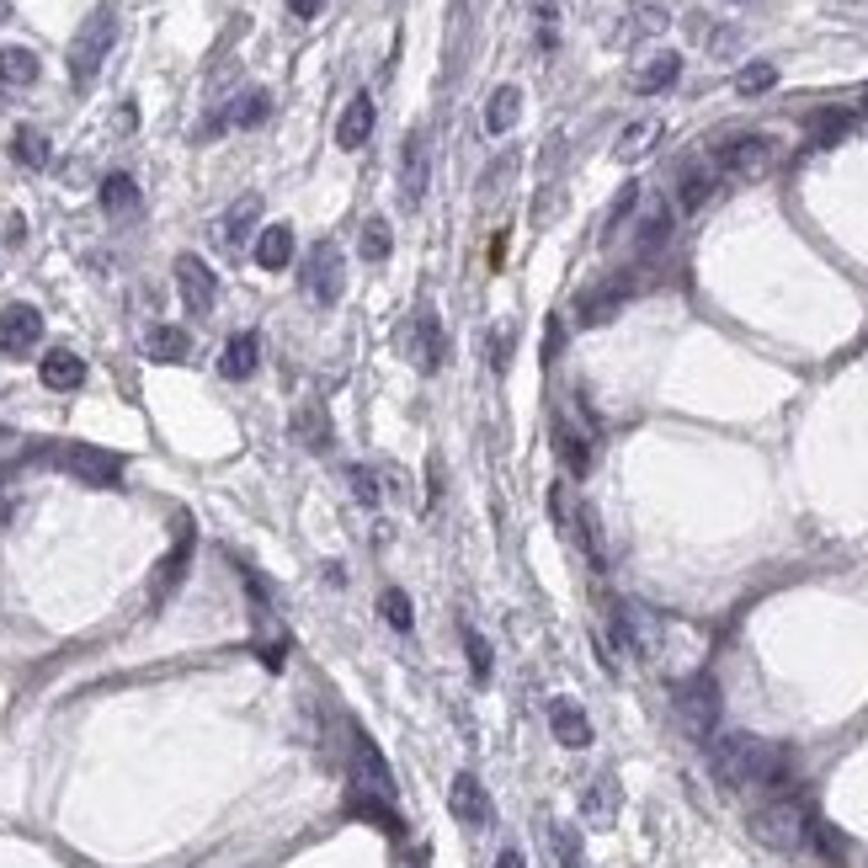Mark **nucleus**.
Masks as SVG:
<instances>
[{"instance_id": "f257e3e1", "label": "nucleus", "mask_w": 868, "mask_h": 868, "mask_svg": "<svg viewBox=\"0 0 868 868\" xmlns=\"http://www.w3.org/2000/svg\"><path fill=\"white\" fill-rule=\"evenodd\" d=\"M714 778L730 788L784 794L788 778H794V762H788L784 746H767L756 736H714Z\"/></svg>"}, {"instance_id": "f03ea898", "label": "nucleus", "mask_w": 868, "mask_h": 868, "mask_svg": "<svg viewBox=\"0 0 868 868\" xmlns=\"http://www.w3.org/2000/svg\"><path fill=\"white\" fill-rule=\"evenodd\" d=\"M113 43H118V5L107 0V5H96V11L85 16L75 43H70V81L81 85V91L96 81V70H102V59L113 54Z\"/></svg>"}, {"instance_id": "7ed1b4c3", "label": "nucleus", "mask_w": 868, "mask_h": 868, "mask_svg": "<svg viewBox=\"0 0 868 868\" xmlns=\"http://www.w3.org/2000/svg\"><path fill=\"white\" fill-rule=\"evenodd\" d=\"M751 831H756V842L762 847H773V853H805V836H810V810L799 805V799H767L756 816H751Z\"/></svg>"}, {"instance_id": "20e7f679", "label": "nucleus", "mask_w": 868, "mask_h": 868, "mask_svg": "<svg viewBox=\"0 0 868 868\" xmlns=\"http://www.w3.org/2000/svg\"><path fill=\"white\" fill-rule=\"evenodd\" d=\"M677 725L693 741H714V730H719V682L708 671H693V677L677 682Z\"/></svg>"}, {"instance_id": "39448f33", "label": "nucleus", "mask_w": 868, "mask_h": 868, "mask_svg": "<svg viewBox=\"0 0 868 868\" xmlns=\"http://www.w3.org/2000/svg\"><path fill=\"white\" fill-rule=\"evenodd\" d=\"M773 161H778V144L767 133H736L714 150V171H725L736 181H762L773 171Z\"/></svg>"}, {"instance_id": "423d86ee", "label": "nucleus", "mask_w": 868, "mask_h": 868, "mask_svg": "<svg viewBox=\"0 0 868 868\" xmlns=\"http://www.w3.org/2000/svg\"><path fill=\"white\" fill-rule=\"evenodd\" d=\"M176 289H181V304L187 315H213L219 304V278L203 256H176Z\"/></svg>"}, {"instance_id": "0eeeda50", "label": "nucleus", "mask_w": 868, "mask_h": 868, "mask_svg": "<svg viewBox=\"0 0 868 868\" xmlns=\"http://www.w3.org/2000/svg\"><path fill=\"white\" fill-rule=\"evenodd\" d=\"M38 341H43V315L33 304H5V309H0V352L27 357Z\"/></svg>"}, {"instance_id": "6e6552de", "label": "nucleus", "mask_w": 868, "mask_h": 868, "mask_svg": "<svg viewBox=\"0 0 868 868\" xmlns=\"http://www.w3.org/2000/svg\"><path fill=\"white\" fill-rule=\"evenodd\" d=\"M304 289L315 304H336L341 298V250L331 241H320V246L309 250V261H304Z\"/></svg>"}, {"instance_id": "1a4fd4ad", "label": "nucleus", "mask_w": 868, "mask_h": 868, "mask_svg": "<svg viewBox=\"0 0 868 868\" xmlns=\"http://www.w3.org/2000/svg\"><path fill=\"white\" fill-rule=\"evenodd\" d=\"M59 464H64L70 474H81L85 485H113V480L124 474V458L102 454V448H85V443H75V448H59Z\"/></svg>"}, {"instance_id": "9d476101", "label": "nucleus", "mask_w": 868, "mask_h": 868, "mask_svg": "<svg viewBox=\"0 0 868 868\" xmlns=\"http://www.w3.org/2000/svg\"><path fill=\"white\" fill-rule=\"evenodd\" d=\"M448 810H454V821H464V826H485V821H491L485 784H480L474 773H458L454 784H448Z\"/></svg>"}, {"instance_id": "9b49d317", "label": "nucleus", "mask_w": 868, "mask_h": 868, "mask_svg": "<svg viewBox=\"0 0 868 868\" xmlns=\"http://www.w3.org/2000/svg\"><path fill=\"white\" fill-rule=\"evenodd\" d=\"M411 347H415V368H421V373H437V368H443V357H448V341H443V320H437V309H421V315H415Z\"/></svg>"}, {"instance_id": "f8f14e48", "label": "nucleus", "mask_w": 868, "mask_h": 868, "mask_svg": "<svg viewBox=\"0 0 868 868\" xmlns=\"http://www.w3.org/2000/svg\"><path fill=\"white\" fill-rule=\"evenodd\" d=\"M549 730H554V741L571 746V751H586V746H591V719H586V708H580L576 699L549 703Z\"/></svg>"}, {"instance_id": "ddd939ff", "label": "nucleus", "mask_w": 868, "mask_h": 868, "mask_svg": "<svg viewBox=\"0 0 868 868\" xmlns=\"http://www.w3.org/2000/svg\"><path fill=\"white\" fill-rule=\"evenodd\" d=\"M714 187H719L714 161H688V166L677 171V208H682V213H699V208L714 198Z\"/></svg>"}, {"instance_id": "4468645a", "label": "nucleus", "mask_w": 868, "mask_h": 868, "mask_svg": "<svg viewBox=\"0 0 868 868\" xmlns=\"http://www.w3.org/2000/svg\"><path fill=\"white\" fill-rule=\"evenodd\" d=\"M629 293H634V283H629V278H608L602 289H591V293H586V298L576 304L580 326H608V320H613V315L623 309V298H629Z\"/></svg>"}, {"instance_id": "2eb2a0df", "label": "nucleus", "mask_w": 868, "mask_h": 868, "mask_svg": "<svg viewBox=\"0 0 868 868\" xmlns=\"http://www.w3.org/2000/svg\"><path fill=\"white\" fill-rule=\"evenodd\" d=\"M554 454H560V464H565L576 480L591 474V437L580 432L571 415H554Z\"/></svg>"}, {"instance_id": "dca6fc26", "label": "nucleus", "mask_w": 868, "mask_h": 868, "mask_svg": "<svg viewBox=\"0 0 868 868\" xmlns=\"http://www.w3.org/2000/svg\"><path fill=\"white\" fill-rule=\"evenodd\" d=\"M373 124H378V107H373L368 91H357L352 102H347V113H341V124H336V144L341 150H363L368 144Z\"/></svg>"}, {"instance_id": "f3484780", "label": "nucleus", "mask_w": 868, "mask_h": 868, "mask_svg": "<svg viewBox=\"0 0 868 868\" xmlns=\"http://www.w3.org/2000/svg\"><path fill=\"white\" fill-rule=\"evenodd\" d=\"M661 133H666V124L650 113V118H634V124L623 128L619 133V144H613V155H619L623 166H634V161H645L656 144H661Z\"/></svg>"}, {"instance_id": "a211bd4d", "label": "nucleus", "mask_w": 868, "mask_h": 868, "mask_svg": "<svg viewBox=\"0 0 868 868\" xmlns=\"http://www.w3.org/2000/svg\"><path fill=\"white\" fill-rule=\"evenodd\" d=\"M352 751H357V778H363V788H368L373 799H389V805H395L400 794H395V778H389V767H384L378 746H373L368 736H357V746H352Z\"/></svg>"}, {"instance_id": "6ab92c4d", "label": "nucleus", "mask_w": 868, "mask_h": 868, "mask_svg": "<svg viewBox=\"0 0 868 868\" xmlns=\"http://www.w3.org/2000/svg\"><path fill=\"white\" fill-rule=\"evenodd\" d=\"M38 378H43V389H59V395H64V389H81L85 384V363L70 347H54L38 363Z\"/></svg>"}, {"instance_id": "aec40b11", "label": "nucleus", "mask_w": 868, "mask_h": 868, "mask_svg": "<svg viewBox=\"0 0 868 868\" xmlns=\"http://www.w3.org/2000/svg\"><path fill=\"white\" fill-rule=\"evenodd\" d=\"M677 75H682V54H650V59L629 75V85H634L640 96H661L666 85H677Z\"/></svg>"}, {"instance_id": "412c9836", "label": "nucleus", "mask_w": 868, "mask_h": 868, "mask_svg": "<svg viewBox=\"0 0 868 868\" xmlns=\"http://www.w3.org/2000/svg\"><path fill=\"white\" fill-rule=\"evenodd\" d=\"M426 171H432V161H426V139L411 133V139H406V161H400V187H406V203L411 208L426 198Z\"/></svg>"}, {"instance_id": "4be33fe9", "label": "nucleus", "mask_w": 868, "mask_h": 868, "mask_svg": "<svg viewBox=\"0 0 868 868\" xmlns=\"http://www.w3.org/2000/svg\"><path fill=\"white\" fill-rule=\"evenodd\" d=\"M256 219H261V198L250 192V198H241V203L219 219V246H224V250H241V241L256 230Z\"/></svg>"}, {"instance_id": "5701e85b", "label": "nucleus", "mask_w": 868, "mask_h": 868, "mask_svg": "<svg viewBox=\"0 0 868 868\" xmlns=\"http://www.w3.org/2000/svg\"><path fill=\"white\" fill-rule=\"evenodd\" d=\"M256 357H261V336L256 331L230 336V347H224V357H219V373H224V378H250V373H256Z\"/></svg>"}, {"instance_id": "b1692460", "label": "nucleus", "mask_w": 868, "mask_h": 868, "mask_svg": "<svg viewBox=\"0 0 868 868\" xmlns=\"http://www.w3.org/2000/svg\"><path fill=\"white\" fill-rule=\"evenodd\" d=\"M289 261H293V230H289V224H272V230H261V235H256V267L283 272Z\"/></svg>"}, {"instance_id": "393cba45", "label": "nucleus", "mask_w": 868, "mask_h": 868, "mask_svg": "<svg viewBox=\"0 0 868 868\" xmlns=\"http://www.w3.org/2000/svg\"><path fill=\"white\" fill-rule=\"evenodd\" d=\"M144 352H150L155 363H181V357L192 352V336L181 331V326H150V331H144Z\"/></svg>"}, {"instance_id": "a878e982", "label": "nucleus", "mask_w": 868, "mask_h": 868, "mask_svg": "<svg viewBox=\"0 0 868 868\" xmlns=\"http://www.w3.org/2000/svg\"><path fill=\"white\" fill-rule=\"evenodd\" d=\"M293 437L304 443V448H315V454H326L336 443V432H331V415L320 411V406H304V411L293 415Z\"/></svg>"}, {"instance_id": "bb28decb", "label": "nucleus", "mask_w": 868, "mask_h": 868, "mask_svg": "<svg viewBox=\"0 0 868 868\" xmlns=\"http://www.w3.org/2000/svg\"><path fill=\"white\" fill-rule=\"evenodd\" d=\"M187 554H192V538H176V549L155 565V580H150V597H155V602H166L171 591H176V580L187 576Z\"/></svg>"}, {"instance_id": "cd10ccee", "label": "nucleus", "mask_w": 868, "mask_h": 868, "mask_svg": "<svg viewBox=\"0 0 868 868\" xmlns=\"http://www.w3.org/2000/svg\"><path fill=\"white\" fill-rule=\"evenodd\" d=\"M517 118H523V91H517V85H496L491 102H485V128H491V133H512Z\"/></svg>"}, {"instance_id": "c85d7f7f", "label": "nucleus", "mask_w": 868, "mask_h": 868, "mask_svg": "<svg viewBox=\"0 0 868 868\" xmlns=\"http://www.w3.org/2000/svg\"><path fill=\"white\" fill-rule=\"evenodd\" d=\"M613 810H619V784L613 778H597V784L580 794V816L591 826H613Z\"/></svg>"}, {"instance_id": "c756f323", "label": "nucleus", "mask_w": 868, "mask_h": 868, "mask_svg": "<svg viewBox=\"0 0 868 868\" xmlns=\"http://www.w3.org/2000/svg\"><path fill=\"white\" fill-rule=\"evenodd\" d=\"M102 208H107V219H128V213H139V187H133V176L113 171V176L102 181Z\"/></svg>"}, {"instance_id": "7c9ffc66", "label": "nucleus", "mask_w": 868, "mask_h": 868, "mask_svg": "<svg viewBox=\"0 0 868 868\" xmlns=\"http://www.w3.org/2000/svg\"><path fill=\"white\" fill-rule=\"evenodd\" d=\"M656 33H666V11L661 5H629L619 22V38L634 43V38H656Z\"/></svg>"}, {"instance_id": "2f4dec72", "label": "nucleus", "mask_w": 868, "mask_h": 868, "mask_svg": "<svg viewBox=\"0 0 868 868\" xmlns=\"http://www.w3.org/2000/svg\"><path fill=\"white\" fill-rule=\"evenodd\" d=\"M634 241H640V256H656V250L671 241V208L650 203V213L640 219V235H634Z\"/></svg>"}, {"instance_id": "473e14b6", "label": "nucleus", "mask_w": 868, "mask_h": 868, "mask_svg": "<svg viewBox=\"0 0 868 868\" xmlns=\"http://www.w3.org/2000/svg\"><path fill=\"white\" fill-rule=\"evenodd\" d=\"M357 250H363V261H389V250H395V230H389V219H384V213H373L368 224H363Z\"/></svg>"}, {"instance_id": "72a5a7b5", "label": "nucleus", "mask_w": 868, "mask_h": 868, "mask_svg": "<svg viewBox=\"0 0 868 868\" xmlns=\"http://www.w3.org/2000/svg\"><path fill=\"white\" fill-rule=\"evenodd\" d=\"M0 81L33 85L38 81V54H33V48H0Z\"/></svg>"}, {"instance_id": "f704fd0d", "label": "nucleus", "mask_w": 868, "mask_h": 868, "mask_svg": "<svg viewBox=\"0 0 868 868\" xmlns=\"http://www.w3.org/2000/svg\"><path fill=\"white\" fill-rule=\"evenodd\" d=\"M464 656H469V677H474V682H480V688H485V682H491V645H485V634H480V629H469V623H464Z\"/></svg>"}, {"instance_id": "c9c22d12", "label": "nucleus", "mask_w": 868, "mask_h": 868, "mask_svg": "<svg viewBox=\"0 0 868 868\" xmlns=\"http://www.w3.org/2000/svg\"><path fill=\"white\" fill-rule=\"evenodd\" d=\"M576 512H580V496H571V485H549V517L565 538H576Z\"/></svg>"}, {"instance_id": "e433bc0d", "label": "nucleus", "mask_w": 868, "mask_h": 868, "mask_svg": "<svg viewBox=\"0 0 868 868\" xmlns=\"http://www.w3.org/2000/svg\"><path fill=\"white\" fill-rule=\"evenodd\" d=\"M378 613H384V623H389V629H400V634H411L415 608H411V597H406L400 586H389V591L378 597Z\"/></svg>"}, {"instance_id": "4c0bfd02", "label": "nucleus", "mask_w": 868, "mask_h": 868, "mask_svg": "<svg viewBox=\"0 0 868 868\" xmlns=\"http://www.w3.org/2000/svg\"><path fill=\"white\" fill-rule=\"evenodd\" d=\"M11 155L22 161V166H48V139H43L38 128H16V139H11Z\"/></svg>"}, {"instance_id": "58836bf2", "label": "nucleus", "mask_w": 868, "mask_h": 868, "mask_svg": "<svg viewBox=\"0 0 868 868\" xmlns=\"http://www.w3.org/2000/svg\"><path fill=\"white\" fill-rule=\"evenodd\" d=\"M267 113H272V96H267V91H246V96H241L224 118H230V124H241V128H256Z\"/></svg>"}, {"instance_id": "ea45409f", "label": "nucleus", "mask_w": 868, "mask_h": 868, "mask_svg": "<svg viewBox=\"0 0 868 868\" xmlns=\"http://www.w3.org/2000/svg\"><path fill=\"white\" fill-rule=\"evenodd\" d=\"M773 85H778V64H767V59L746 64L741 75H736V91H741V96H762V91H773Z\"/></svg>"}, {"instance_id": "a19ab883", "label": "nucleus", "mask_w": 868, "mask_h": 868, "mask_svg": "<svg viewBox=\"0 0 868 868\" xmlns=\"http://www.w3.org/2000/svg\"><path fill=\"white\" fill-rule=\"evenodd\" d=\"M549 836H554V858H560V868H586V858H580V836H576V826H554Z\"/></svg>"}, {"instance_id": "79ce46f5", "label": "nucleus", "mask_w": 868, "mask_h": 868, "mask_svg": "<svg viewBox=\"0 0 868 868\" xmlns=\"http://www.w3.org/2000/svg\"><path fill=\"white\" fill-rule=\"evenodd\" d=\"M634 203H640V187H623L619 203L608 208V219H602V241H613V235H619V224L629 219V213H634Z\"/></svg>"}, {"instance_id": "37998d69", "label": "nucleus", "mask_w": 868, "mask_h": 868, "mask_svg": "<svg viewBox=\"0 0 868 868\" xmlns=\"http://www.w3.org/2000/svg\"><path fill=\"white\" fill-rule=\"evenodd\" d=\"M512 341H517V331L512 326H501V331H491V368H506L512 363Z\"/></svg>"}, {"instance_id": "c03bdc74", "label": "nucleus", "mask_w": 868, "mask_h": 868, "mask_svg": "<svg viewBox=\"0 0 868 868\" xmlns=\"http://www.w3.org/2000/svg\"><path fill=\"white\" fill-rule=\"evenodd\" d=\"M352 491H357L363 506H378V480H373L368 469H352Z\"/></svg>"}, {"instance_id": "a18cd8bd", "label": "nucleus", "mask_w": 868, "mask_h": 868, "mask_svg": "<svg viewBox=\"0 0 868 868\" xmlns=\"http://www.w3.org/2000/svg\"><path fill=\"white\" fill-rule=\"evenodd\" d=\"M289 11L298 16V22H315V16L326 11V0H289Z\"/></svg>"}, {"instance_id": "49530a36", "label": "nucleus", "mask_w": 868, "mask_h": 868, "mask_svg": "<svg viewBox=\"0 0 868 868\" xmlns=\"http://www.w3.org/2000/svg\"><path fill=\"white\" fill-rule=\"evenodd\" d=\"M496 868H528V864H523V853H517V847H501V853H496Z\"/></svg>"}, {"instance_id": "de8ad7c7", "label": "nucleus", "mask_w": 868, "mask_h": 868, "mask_svg": "<svg viewBox=\"0 0 868 868\" xmlns=\"http://www.w3.org/2000/svg\"><path fill=\"white\" fill-rule=\"evenodd\" d=\"M5 16H11V0H0V22H5Z\"/></svg>"}]
</instances>
